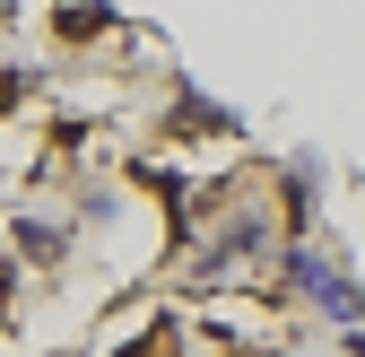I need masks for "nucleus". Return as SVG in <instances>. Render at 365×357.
I'll use <instances>...</instances> for the list:
<instances>
[]
</instances>
